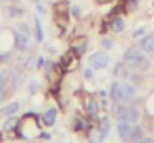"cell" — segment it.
Segmentation results:
<instances>
[{"mask_svg": "<svg viewBox=\"0 0 154 143\" xmlns=\"http://www.w3.org/2000/svg\"><path fill=\"white\" fill-rule=\"evenodd\" d=\"M143 33H144V28H137L136 32L133 33V37H139V35H143Z\"/></svg>", "mask_w": 154, "mask_h": 143, "instance_id": "29", "label": "cell"}, {"mask_svg": "<svg viewBox=\"0 0 154 143\" xmlns=\"http://www.w3.org/2000/svg\"><path fill=\"white\" fill-rule=\"evenodd\" d=\"M86 47H88V40L85 38V37H80V38L73 40V43H71V50H73L78 57L83 55L85 50H86Z\"/></svg>", "mask_w": 154, "mask_h": 143, "instance_id": "9", "label": "cell"}, {"mask_svg": "<svg viewBox=\"0 0 154 143\" xmlns=\"http://www.w3.org/2000/svg\"><path fill=\"white\" fill-rule=\"evenodd\" d=\"M85 110H86L88 115L94 116L98 112H100V103H98L96 98H86V102H85Z\"/></svg>", "mask_w": 154, "mask_h": 143, "instance_id": "10", "label": "cell"}, {"mask_svg": "<svg viewBox=\"0 0 154 143\" xmlns=\"http://www.w3.org/2000/svg\"><path fill=\"white\" fill-rule=\"evenodd\" d=\"M114 75L116 76H119V78H129L131 76V72H129V68H128V65L126 63H118L116 67H114Z\"/></svg>", "mask_w": 154, "mask_h": 143, "instance_id": "12", "label": "cell"}, {"mask_svg": "<svg viewBox=\"0 0 154 143\" xmlns=\"http://www.w3.org/2000/svg\"><path fill=\"white\" fill-rule=\"evenodd\" d=\"M75 130H78V132H86L88 130V122L85 118H81V116H78V118L75 120Z\"/></svg>", "mask_w": 154, "mask_h": 143, "instance_id": "16", "label": "cell"}, {"mask_svg": "<svg viewBox=\"0 0 154 143\" xmlns=\"http://www.w3.org/2000/svg\"><path fill=\"white\" fill-rule=\"evenodd\" d=\"M7 82H8V85H12V86H20L22 83L25 82L23 72H20V70H15V68L8 70V72H7Z\"/></svg>", "mask_w": 154, "mask_h": 143, "instance_id": "7", "label": "cell"}, {"mask_svg": "<svg viewBox=\"0 0 154 143\" xmlns=\"http://www.w3.org/2000/svg\"><path fill=\"white\" fill-rule=\"evenodd\" d=\"M133 130H134V123L129 122H119L118 123V135L123 141H131L133 136Z\"/></svg>", "mask_w": 154, "mask_h": 143, "instance_id": "5", "label": "cell"}, {"mask_svg": "<svg viewBox=\"0 0 154 143\" xmlns=\"http://www.w3.org/2000/svg\"><path fill=\"white\" fill-rule=\"evenodd\" d=\"M5 98V78H4V73L0 72V100Z\"/></svg>", "mask_w": 154, "mask_h": 143, "instance_id": "21", "label": "cell"}, {"mask_svg": "<svg viewBox=\"0 0 154 143\" xmlns=\"http://www.w3.org/2000/svg\"><path fill=\"white\" fill-rule=\"evenodd\" d=\"M108 63H109V57H108V53H104V52H94L93 55L90 57V65L93 67V68H96V70L106 68Z\"/></svg>", "mask_w": 154, "mask_h": 143, "instance_id": "4", "label": "cell"}, {"mask_svg": "<svg viewBox=\"0 0 154 143\" xmlns=\"http://www.w3.org/2000/svg\"><path fill=\"white\" fill-rule=\"evenodd\" d=\"M139 45H141V48H143V52L146 53L149 58L154 60V33H149V35L143 37Z\"/></svg>", "mask_w": 154, "mask_h": 143, "instance_id": "6", "label": "cell"}, {"mask_svg": "<svg viewBox=\"0 0 154 143\" xmlns=\"http://www.w3.org/2000/svg\"><path fill=\"white\" fill-rule=\"evenodd\" d=\"M109 95L114 103H128L136 96V88L128 82H114L111 85Z\"/></svg>", "mask_w": 154, "mask_h": 143, "instance_id": "2", "label": "cell"}, {"mask_svg": "<svg viewBox=\"0 0 154 143\" xmlns=\"http://www.w3.org/2000/svg\"><path fill=\"white\" fill-rule=\"evenodd\" d=\"M42 120H43L45 126H53L55 122H57V110H55V108H48L47 112H43Z\"/></svg>", "mask_w": 154, "mask_h": 143, "instance_id": "11", "label": "cell"}, {"mask_svg": "<svg viewBox=\"0 0 154 143\" xmlns=\"http://www.w3.org/2000/svg\"><path fill=\"white\" fill-rule=\"evenodd\" d=\"M18 126V118H15L14 115L12 116H8V120L5 122V126H4V130H7V132H10V130H15Z\"/></svg>", "mask_w": 154, "mask_h": 143, "instance_id": "17", "label": "cell"}, {"mask_svg": "<svg viewBox=\"0 0 154 143\" xmlns=\"http://www.w3.org/2000/svg\"><path fill=\"white\" fill-rule=\"evenodd\" d=\"M134 143H154V138H151V136H143L139 141H134Z\"/></svg>", "mask_w": 154, "mask_h": 143, "instance_id": "24", "label": "cell"}, {"mask_svg": "<svg viewBox=\"0 0 154 143\" xmlns=\"http://www.w3.org/2000/svg\"><path fill=\"white\" fill-rule=\"evenodd\" d=\"M20 13H22V10L20 8H14V7H12V8H10V15H20Z\"/></svg>", "mask_w": 154, "mask_h": 143, "instance_id": "26", "label": "cell"}, {"mask_svg": "<svg viewBox=\"0 0 154 143\" xmlns=\"http://www.w3.org/2000/svg\"><path fill=\"white\" fill-rule=\"evenodd\" d=\"M83 76H85V78H91V76H93L91 68H85V70H83Z\"/></svg>", "mask_w": 154, "mask_h": 143, "instance_id": "25", "label": "cell"}, {"mask_svg": "<svg viewBox=\"0 0 154 143\" xmlns=\"http://www.w3.org/2000/svg\"><path fill=\"white\" fill-rule=\"evenodd\" d=\"M28 90H30V93H35L38 90V83L37 82H30V85H28Z\"/></svg>", "mask_w": 154, "mask_h": 143, "instance_id": "23", "label": "cell"}, {"mask_svg": "<svg viewBox=\"0 0 154 143\" xmlns=\"http://www.w3.org/2000/svg\"><path fill=\"white\" fill-rule=\"evenodd\" d=\"M152 7H154V2H152Z\"/></svg>", "mask_w": 154, "mask_h": 143, "instance_id": "34", "label": "cell"}, {"mask_svg": "<svg viewBox=\"0 0 154 143\" xmlns=\"http://www.w3.org/2000/svg\"><path fill=\"white\" fill-rule=\"evenodd\" d=\"M14 38L17 50H27L28 45H30V35L25 32H14Z\"/></svg>", "mask_w": 154, "mask_h": 143, "instance_id": "8", "label": "cell"}, {"mask_svg": "<svg viewBox=\"0 0 154 143\" xmlns=\"http://www.w3.org/2000/svg\"><path fill=\"white\" fill-rule=\"evenodd\" d=\"M8 58H10L8 53H2V55H0V62H8Z\"/></svg>", "mask_w": 154, "mask_h": 143, "instance_id": "27", "label": "cell"}, {"mask_svg": "<svg viewBox=\"0 0 154 143\" xmlns=\"http://www.w3.org/2000/svg\"><path fill=\"white\" fill-rule=\"evenodd\" d=\"M113 112L118 122H129V123L139 122V110L136 106H129L126 103H116Z\"/></svg>", "mask_w": 154, "mask_h": 143, "instance_id": "3", "label": "cell"}, {"mask_svg": "<svg viewBox=\"0 0 154 143\" xmlns=\"http://www.w3.org/2000/svg\"><path fill=\"white\" fill-rule=\"evenodd\" d=\"M98 132L103 135V138H106L108 136V133H109V118H101V123H100V126H98Z\"/></svg>", "mask_w": 154, "mask_h": 143, "instance_id": "14", "label": "cell"}, {"mask_svg": "<svg viewBox=\"0 0 154 143\" xmlns=\"http://www.w3.org/2000/svg\"><path fill=\"white\" fill-rule=\"evenodd\" d=\"M43 65H45V60H43V57H40V58L37 60V67H38V68H42Z\"/></svg>", "mask_w": 154, "mask_h": 143, "instance_id": "28", "label": "cell"}, {"mask_svg": "<svg viewBox=\"0 0 154 143\" xmlns=\"http://www.w3.org/2000/svg\"><path fill=\"white\" fill-rule=\"evenodd\" d=\"M20 63H22V67H25V68H32V67H33V57H32L30 53L22 55L20 57Z\"/></svg>", "mask_w": 154, "mask_h": 143, "instance_id": "19", "label": "cell"}, {"mask_svg": "<svg viewBox=\"0 0 154 143\" xmlns=\"http://www.w3.org/2000/svg\"><path fill=\"white\" fill-rule=\"evenodd\" d=\"M73 13H75V17H80V13H81L80 7H73Z\"/></svg>", "mask_w": 154, "mask_h": 143, "instance_id": "30", "label": "cell"}, {"mask_svg": "<svg viewBox=\"0 0 154 143\" xmlns=\"http://www.w3.org/2000/svg\"><path fill=\"white\" fill-rule=\"evenodd\" d=\"M35 37H37L38 42H42L43 40V28H42V23H40V18H37L35 17Z\"/></svg>", "mask_w": 154, "mask_h": 143, "instance_id": "18", "label": "cell"}, {"mask_svg": "<svg viewBox=\"0 0 154 143\" xmlns=\"http://www.w3.org/2000/svg\"><path fill=\"white\" fill-rule=\"evenodd\" d=\"M124 63L136 72H146L151 67L149 57L144 55L143 48H139V47H131L124 52Z\"/></svg>", "mask_w": 154, "mask_h": 143, "instance_id": "1", "label": "cell"}, {"mask_svg": "<svg viewBox=\"0 0 154 143\" xmlns=\"http://www.w3.org/2000/svg\"><path fill=\"white\" fill-rule=\"evenodd\" d=\"M40 138H43V140H50V135H48V133H40Z\"/></svg>", "mask_w": 154, "mask_h": 143, "instance_id": "31", "label": "cell"}, {"mask_svg": "<svg viewBox=\"0 0 154 143\" xmlns=\"http://www.w3.org/2000/svg\"><path fill=\"white\" fill-rule=\"evenodd\" d=\"M37 10H38V12H40V13H43V12H45V8H43V7H42V5H37Z\"/></svg>", "mask_w": 154, "mask_h": 143, "instance_id": "32", "label": "cell"}, {"mask_svg": "<svg viewBox=\"0 0 154 143\" xmlns=\"http://www.w3.org/2000/svg\"><path fill=\"white\" fill-rule=\"evenodd\" d=\"M101 45H103L104 48H113V47H114V42H113L111 38H103V40H101Z\"/></svg>", "mask_w": 154, "mask_h": 143, "instance_id": "22", "label": "cell"}, {"mask_svg": "<svg viewBox=\"0 0 154 143\" xmlns=\"http://www.w3.org/2000/svg\"><path fill=\"white\" fill-rule=\"evenodd\" d=\"M18 108H20L18 102H10L8 105H5L4 108L0 110V113H2L4 116H12V115H15V113L18 112Z\"/></svg>", "mask_w": 154, "mask_h": 143, "instance_id": "13", "label": "cell"}, {"mask_svg": "<svg viewBox=\"0 0 154 143\" xmlns=\"http://www.w3.org/2000/svg\"><path fill=\"white\" fill-rule=\"evenodd\" d=\"M143 138V128L139 125H134V130H133V136H131V143L134 141H139Z\"/></svg>", "mask_w": 154, "mask_h": 143, "instance_id": "20", "label": "cell"}, {"mask_svg": "<svg viewBox=\"0 0 154 143\" xmlns=\"http://www.w3.org/2000/svg\"><path fill=\"white\" fill-rule=\"evenodd\" d=\"M111 30L116 33H121L124 30V22L123 18H119V17H116V18H113V22H111Z\"/></svg>", "mask_w": 154, "mask_h": 143, "instance_id": "15", "label": "cell"}, {"mask_svg": "<svg viewBox=\"0 0 154 143\" xmlns=\"http://www.w3.org/2000/svg\"><path fill=\"white\" fill-rule=\"evenodd\" d=\"M0 2H10V0H0Z\"/></svg>", "mask_w": 154, "mask_h": 143, "instance_id": "33", "label": "cell"}]
</instances>
